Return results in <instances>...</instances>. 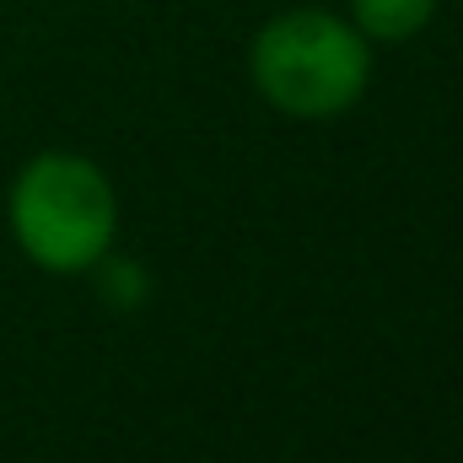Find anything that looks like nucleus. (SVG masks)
<instances>
[{"mask_svg": "<svg viewBox=\"0 0 463 463\" xmlns=\"http://www.w3.org/2000/svg\"><path fill=\"white\" fill-rule=\"evenodd\" d=\"M114 222L118 211L103 167L71 151L33 156L11 189V232L22 253L54 275L103 264L114 242Z\"/></svg>", "mask_w": 463, "mask_h": 463, "instance_id": "obj_1", "label": "nucleus"}, {"mask_svg": "<svg viewBox=\"0 0 463 463\" xmlns=\"http://www.w3.org/2000/svg\"><path fill=\"white\" fill-rule=\"evenodd\" d=\"M372 54L355 22L329 11H286L253 43V81L259 92L297 118L345 114L366 92Z\"/></svg>", "mask_w": 463, "mask_h": 463, "instance_id": "obj_2", "label": "nucleus"}, {"mask_svg": "<svg viewBox=\"0 0 463 463\" xmlns=\"http://www.w3.org/2000/svg\"><path fill=\"white\" fill-rule=\"evenodd\" d=\"M437 0H350V22L361 38H415L426 22H431Z\"/></svg>", "mask_w": 463, "mask_h": 463, "instance_id": "obj_3", "label": "nucleus"}]
</instances>
